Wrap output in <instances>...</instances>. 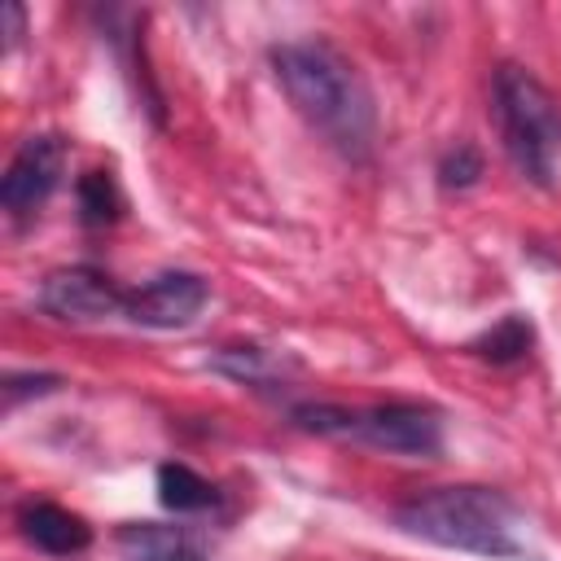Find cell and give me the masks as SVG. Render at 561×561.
Returning a JSON list of instances; mask_svg holds the SVG:
<instances>
[{
    "instance_id": "cell-12",
    "label": "cell",
    "mask_w": 561,
    "mask_h": 561,
    "mask_svg": "<svg viewBox=\"0 0 561 561\" xmlns=\"http://www.w3.org/2000/svg\"><path fill=\"white\" fill-rule=\"evenodd\" d=\"M79 215L88 228H101L110 219H118V188L110 180V171H88L79 180Z\"/></svg>"
},
{
    "instance_id": "cell-4",
    "label": "cell",
    "mask_w": 561,
    "mask_h": 561,
    "mask_svg": "<svg viewBox=\"0 0 561 561\" xmlns=\"http://www.w3.org/2000/svg\"><path fill=\"white\" fill-rule=\"evenodd\" d=\"M351 438L390 451V456H438L443 451V416L425 403H373L355 408Z\"/></svg>"
},
{
    "instance_id": "cell-16",
    "label": "cell",
    "mask_w": 561,
    "mask_h": 561,
    "mask_svg": "<svg viewBox=\"0 0 561 561\" xmlns=\"http://www.w3.org/2000/svg\"><path fill=\"white\" fill-rule=\"evenodd\" d=\"M22 35H26V9L9 0V4H4V44L13 48V44H18Z\"/></svg>"
},
{
    "instance_id": "cell-10",
    "label": "cell",
    "mask_w": 561,
    "mask_h": 561,
    "mask_svg": "<svg viewBox=\"0 0 561 561\" xmlns=\"http://www.w3.org/2000/svg\"><path fill=\"white\" fill-rule=\"evenodd\" d=\"M530 320L526 316H504L495 329H486L478 342H473V351L482 355V359H491V364H517V359H526L530 355Z\"/></svg>"
},
{
    "instance_id": "cell-11",
    "label": "cell",
    "mask_w": 561,
    "mask_h": 561,
    "mask_svg": "<svg viewBox=\"0 0 561 561\" xmlns=\"http://www.w3.org/2000/svg\"><path fill=\"white\" fill-rule=\"evenodd\" d=\"M123 548L131 561H202V552L180 539L175 530H153V526H136L123 535Z\"/></svg>"
},
{
    "instance_id": "cell-14",
    "label": "cell",
    "mask_w": 561,
    "mask_h": 561,
    "mask_svg": "<svg viewBox=\"0 0 561 561\" xmlns=\"http://www.w3.org/2000/svg\"><path fill=\"white\" fill-rule=\"evenodd\" d=\"M478 175H482V153L473 145H456L438 162V184L443 188H469V184H478Z\"/></svg>"
},
{
    "instance_id": "cell-5",
    "label": "cell",
    "mask_w": 561,
    "mask_h": 561,
    "mask_svg": "<svg viewBox=\"0 0 561 561\" xmlns=\"http://www.w3.org/2000/svg\"><path fill=\"white\" fill-rule=\"evenodd\" d=\"M61 171H66V140L53 131L26 136L0 180V206L9 210V219H31L57 193Z\"/></svg>"
},
{
    "instance_id": "cell-13",
    "label": "cell",
    "mask_w": 561,
    "mask_h": 561,
    "mask_svg": "<svg viewBox=\"0 0 561 561\" xmlns=\"http://www.w3.org/2000/svg\"><path fill=\"white\" fill-rule=\"evenodd\" d=\"M215 368H219V373H228L232 381H263L276 364H272V355H267V351H259V346H232V351L215 355Z\"/></svg>"
},
{
    "instance_id": "cell-7",
    "label": "cell",
    "mask_w": 561,
    "mask_h": 561,
    "mask_svg": "<svg viewBox=\"0 0 561 561\" xmlns=\"http://www.w3.org/2000/svg\"><path fill=\"white\" fill-rule=\"evenodd\" d=\"M210 302V285L197 272H162L127 294L123 316L140 329H184Z\"/></svg>"
},
{
    "instance_id": "cell-6",
    "label": "cell",
    "mask_w": 561,
    "mask_h": 561,
    "mask_svg": "<svg viewBox=\"0 0 561 561\" xmlns=\"http://www.w3.org/2000/svg\"><path fill=\"white\" fill-rule=\"evenodd\" d=\"M39 307L57 320H70V324H96V320L123 316L127 294L105 272H96L88 263H75V267H57V272L44 276Z\"/></svg>"
},
{
    "instance_id": "cell-1",
    "label": "cell",
    "mask_w": 561,
    "mask_h": 561,
    "mask_svg": "<svg viewBox=\"0 0 561 561\" xmlns=\"http://www.w3.org/2000/svg\"><path fill=\"white\" fill-rule=\"evenodd\" d=\"M272 70L298 118L324 136L342 158L364 162L377 140V105L355 70L351 57H342L324 39H289L272 48Z\"/></svg>"
},
{
    "instance_id": "cell-15",
    "label": "cell",
    "mask_w": 561,
    "mask_h": 561,
    "mask_svg": "<svg viewBox=\"0 0 561 561\" xmlns=\"http://www.w3.org/2000/svg\"><path fill=\"white\" fill-rule=\"evenodd\" d=\"M31 390H35V394H48V390H57V377H48V373H35V377H9V381H4V403L13 408V403H18L22 394H31Z\"/></svg>"
},
{
    "instance_id": "cell-8",
    "label": "cell",
    "mask_w": 561,
    "mask_h": 561,
    "mask_svg": "<svg viewBox=\"0 0 561 561\" xmlns=\"http://www.w3.org/2000/svg\"><path fill=\"white\" fill-rule=\"evenodd\" d=\"M18 530H22V539H26L31 548H39V552H48V557H79V552L92 543V526H88L79 513L61 508V504H48V500L22 504Z\"/></svg>"
},
{
    "instance_id": "cell-9",
    "label": "cell",
    "mask_w": 561,
    "mask_h": 561,
    "mask_svg": "<svg viewBox=\"0 0 561 561\" xmlns=\"http://www.w3.org/2000/svg\"><path fill=\"white\" fill-rule=\"evenodd\" d=\"M158 500H162L167 508H175V513H202V508L219 504V491H215L202 473H193L188 465L167 460V465L158 469Z\"/></svg>"
},
{
    "instance_id": "cell-2",
    "label": "cell",
    "mask_w": 561,
    "mask_h": 561,
    "mask_svg": "<svg viewBox=\"0 0 561 561\" xmlns=\"http://www.w3.org/2000/svg\"><path fill=\"white\" fill-rule=\"evenodd\" d=\"M394 522H399V530H408L434 548H451V552H469V557H513L517 552V508L495 486L460 482V486L421 491L394 508Z\"/></svg>"
},
{
    "instance_id": "cell-3",
    "label": "cell",
    "mask_w": 561,
    "mask_h": 561,
    "mask_svg": "<svg viewBox=\"0 0 561 561\" xmlns=\"http://www.w3.org/2000/svg\"><path fill=\"white\" fill-rule=\"evenodd\" d=\"M491 110L513 167L530 184L552 188L561 175V101L526 66L508 61L491 79Z\"/></svg>"
}]
</instances>
